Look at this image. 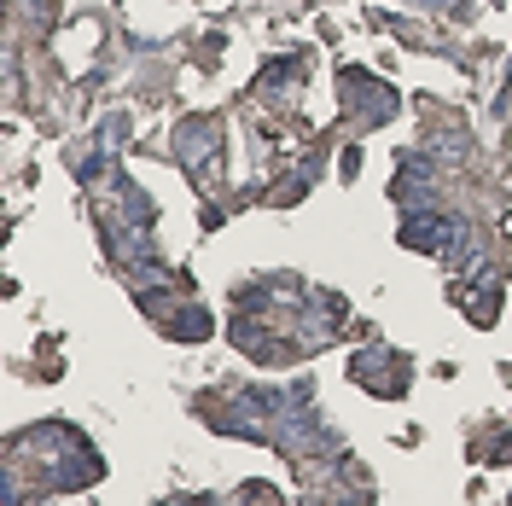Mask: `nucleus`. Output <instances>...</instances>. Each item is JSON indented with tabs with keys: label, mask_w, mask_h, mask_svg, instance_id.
Returning a JSON list of instances; mask_svg holds the SVG:
<instances>
[{
	"label": "nucleus",
	"mask_w": 512,
	"mask_h": 506,
	"mask_svg": "<svg viewBox=\"0 0 512 506\" xmlns=\"http://www.w3.org/2000/svg\"><path fill=\"white\" fill-rule=\"evenodd\" d=\"M460 239V216H431V210H419L414 222L402 227V245H414V251H443Z\"/></svg>",
	"instance_id": "nucleus-1"
},
{
	"label": "nucleus",
	"mask_w": 512,
	"mask_h": 506,
	"mask_svg": "<svg viewBox=\"0 0 512 506\" xmlns=\"http://www.w3.org/2000/svg\"><path fill=\"white\" fill-rule=\"evenodd\" d=\"M216 146H222V134H216L210 123H192V128L175 134V152L192 163V175H198V181H210V169H216Z\"/></svg>",
	"instance_id": "nucleus-2"
},
{
	"label": "nucleus",
	"mask_w": 512,
	"mask_h": 506,
	"mask_svg": "<svg viewBox=\"0 0 512 506\" xmlns=\"http://www.w3.org/2000/svg\"><path fill=\"white\" fill-rule=\"evenodd\" d=\"M425 6H443V12H454V6H460V0H425Z\"/></svg>",
	"instance_id": "nucleus-3"
}]
</instances>
